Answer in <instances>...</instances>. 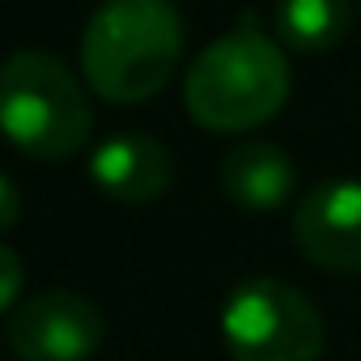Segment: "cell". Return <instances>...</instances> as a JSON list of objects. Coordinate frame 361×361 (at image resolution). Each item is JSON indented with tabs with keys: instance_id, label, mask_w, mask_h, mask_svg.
I'll return each instance as SVG.
<instances>
[{
	"instance_id": "cell-1",
	"label": "cell",
	"mask_w": 361,
	"mask_h": 361,
	"mask_svg": "<svg viewBox=\"0 0 361 361\" xmlns=\"http://www.w3.org/2000/svg\"><path fill=\"white\" fill-rule=\"evenodd\" d=\"M183 56V13L174 0H102L81 30L77 73L115 106L149 102Z\"/></svg>"
},
{
	"instance_id": "cell-2",
	"label": "cell",
	"mask_w": 361,
	"mask_h": 361,
	"mask_svg": "<svg viewBox=\"0 0 361 361\" xmlns=\"http://www.w3.org/2000/svg\"><path fill=\"white\" fill-rule=\"evenodd\" d=\"M289 102L285 47L251 26V18L213 39L183 77V106L209 132H251L281 115Z\"/></svg>"
},
{
	"instance_id": "cell-3",
	"label": "cell",
	"mask_w": 361,
	"mask_h": 361,
	"mask_svg": "<svg viewBox=\"0 0 361 361\" xmlns=\"http://www.w3.org/2000/svg\"><path fill=\"white\" fill-rule=\"evenodd\" d=\"M94 111L85 77L51 51H13L0 64V136L39 161H64L85 149Z\"/></svg>"
},
{
	"instance_id": "cell-4",
	"label": "cell",
	"mask_w": 361,
	"mask_h": 361,
	"mask_svg": "<svg viewBox=\"0 0 361 361\" xmlns=\"http://www.w3.org/2000/svg\"><path fill=\"white\" fill-rule=\"evenodd\" d=\"M230 361H319L327 327L319 306L281 276H247L221 302Z\"/></svg>"
},
{
	"instance_id": "cell-5",
	"label": "cell",
	"mask_w": 361,
	"mask_h": 361,
	"mask_svg": "<svg viewBox=\"0 0 361 361\" xmlns=\"http://www.w3.org/2000/svg\"><path fill=\"white\" fill-rule=\"evenodd\" d=\"M5 340L18 361H90L106 340V319L85 293L43 289L13 306Z\"/></svg>"
},
{
	"instance_id": "cell-6",
	"label": "cell",
	"mask_w": 361,
	"mask_h": 361,
	"mask_svg": "<svg viewBox=\"0 0 361 361\" xmlns=\"http://www.w3.org/2000/svg\"><path fill=\"white\" fill-rule=\"evenodd\" d=\"M298 255L331 276H361V178H323L293 209Z\"/></svg>"
},
{
	"instance_id": "cell-7",
	"label": "cell",
	"mask_w": 361,
	"mask_h": 361,
	"mask_svg": "<svg viewBox=\"0 0 361 361\" xmlns=\"http://www.w3.org/2000/svg\"><path fill=\"white\" fill-rule=\"evenodd\" d=\"M174 178L170 149L149 132H115L90 153V183L115 204H149Z\"/></svg>"
},
{
	"instance_id": "cell-8",
	"label": "cell",
	"mask_w": 361,
	"mask_h": 361,
	"mask_svg": "<svg viewBox=\"0 0 361 361\" xmlns=\"http://www.w3.org/2000/svg\"><path fill=\"white\" fill-rule=\"evenodd\" d=\"M217 178L234 209L264 217V213H276L289 204V196L298 188V166L272 140H238L226 149Z\"/></svg>"
},
{
	"instance_id": "cell-9",
	"label": "cell",
	"mask_w": 361,
	"mask_h": 361,
	"mask_svg": "<svg viewBox=\"0 0 361 361\" xmlns=\"http://www.w3.org/2000/svg\"><path fill=\"white\" fill-rule=\"evenodd\" d=\"M272 26L281 47L319 56L348 39L353 13H348V0H276Z\"/></svg>"
},
{
	"instance_id": "cell-10",
	"label": "cell",
	"mask_w": 361,
	"mask_h": 361,
	"mask_svg": "<svg viewBox=\"0 0 361 361\" xmlns=\"http://www.w3.org/2000/svg\"><path fill=\"white\" fill-rule=\"evenodd\" d=\"M26 289V259L0 243V314H13V306L22 302Z\"/></svg>"
},
{
	"instance_id": "cell-11",
	"label": "cell",
	"mask_w": 361,
	"mask_h": 361,
	"mask_svg": "<svg viewBox=\"0 0 361 361\" xmlns=\"http://www.w3.org/2000/svg\"><path fill=\"white\" fill-rule=\"evenodd\" d=\"M18 221H22V192H18L13 178L0 170V234H9Z\"/></svg>"
}]
</instances>
